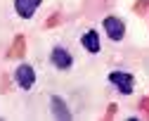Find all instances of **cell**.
<instances>
[{
  "instance_id": "obj_1",
  "label": "cell",
  "mask_w": 149,
  "mask_h": 121,
  "mask_svg": "<svg viewBox=\"0 0 149 121\" xmlns=\"http://www.w3.org/2000/svg\"><path fill=\"white\" fill-rule=\"evenodd\" d=\"M109 81L114 83L123 95H130L135 90V78H133V74H128V71H111L109 74Z\"/></svg>"
},
{
  "instance_id": "obj_2",
  "label": "cell",
  "mask_w": 149,
  "mask_h": 121,
  "mask_svg": "<svg viewBox=\"0 0 149 121\" xmlns=\"http://www.w3.org/2000/svg\"><path fill=\"white\" fill-rule=\"evenodd\" d=\"M50 62L57 67L59 71H66V69H71V64H73V57H71V52H69L66 48L57 45V48H52V52H50Z\"/></svg>"
},
{
  "instance_id": "obj_3",
  "label": "cell",
  "mask_w": 149,
  "mask_h": 121,
  "mask_svg": "<svg viewBox=\"0 0 149 121\" xmlns=\"http://www.w3.org/2000/svg\"><path fill=\"white\" fill-rule=\"evenodd\" d=\"M14 78H17V83H19V88L31 90L33 83H36V69H33L31 64H22L19 69L14 71Z\"/></svg>"
},
{
  "instance_id": "obj_4",
  "label": "cell",
  "mask_w": 149,
  "mask_h": 121,
  "mask_svg": "<svg viewBox=\"0 0 149 121\" xmlns=\"http://www.w3.org/2000/svg\"><path fill=\"white\" fill-rule=\"evenodd\" d=\"M104 31H107V36L111 38V40H123V36H125V24L121 22L118 17H107L104 19Z\"/></svg>"
},
{
  "instance_id": "obj_5",
  "label": "cell",
  "mask_w": 149,
  "mask_h": 121,
  "mask_svg": "<svg viewBox=\"0 0 149 121\" xmlns=\"http://www.w3.org/2000/svg\"><path fill=\"white\" fill-rule=\"evenodd\" d=\"M43 0H14V10L22 19H31L36 14V10L40 7Z\"/></svg>"
},
{
  "instance_id": "obj_6",
  "label": "cell",
  "mask_w": 149,
  "mask_h": 121,
  "mask_svg": "<svg viewBox=\"0 0 149 121\" xmlns=\"http://www.w3.org/2000/svg\"><path fill=\"white\" fill-rule=\"evenodd\" d=\"M81 45L90 52V55H97L100 52V33L97 31H88V33H83V38H81Z\"/></svg>"
},
{
  "instance_id": "obj_7",
  "label": "cell",
  "mask_w": 149,
  "mask_h": 121,
  "mask_svg": "<svg viewBox=\"0 0 149 121\" xmlns=\"http://www.w3.org/2000/svg\"><path fill=\"white\" fill-rule=\"evenodd\" d=\"M52 107H54V114H57L59 119H71V112L66 109L62 97H52Z\"/></svg>"
},
{
  "instance_id": "obj_8",
  "label": "cell",
  "mask_w": 149,
  "mask_h": 121,
  "mask_svg": "<svg viewBox=\"0 0 149 121\" xmlns=\"http://www.w3.org/2000/svg\"><path fill=\"white\" fill-rule=\"evenodd\" d=\"M10 55H14V57H19V55H24V38H17V40H14V45H12Z\"/></svg>"
},
{
  "instance_id": "obj_9",
  "label": "cell",
  "mask_w": 149,
  "mask_h": 121,
  "mask_svg": "<svg viewBox=\"0 0 149 121\" xmlns=\"http://www.w3.org/2000/svg\"><path fill=\"white\" fill-rule=\"evenodd\" d=\"M140 107H142V109H147V112H149V100H142V102H140Z\"/></svg>"
}]
</instances>
